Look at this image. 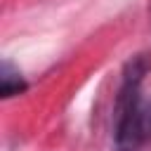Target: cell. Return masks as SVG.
I'll return each mask as SVG.
<instances>
[{
  "label": "cell",
  "mask_w": 151,
  "mask_h": 151,
  "mask_svg": "<svg viewBox=\"0 0 151 151\" xmlns=\"http://www.w3.org/2000/svg\"><path fill=\"white\" fill-rule=\"evenodd\" d=\"M146 118H149V137H151V101L146 104Z\"/></svg>",
  "instance_id": "3"
},
{
  "label": "cell",
  "mask_w": 151,
  "mask_h": 151,
  "mask_svg": "<svg viewBox=\"0 0 151 151\" xmlns=\"http://www.w3.org/2000/svg\"><path fill=\"white\" fill-rule=\"evenodd\" d=\"M0 87H2V97H14L21 94L26 90V80L21 78L19 71L12 68L9 61H2V71H0Z\"/></svg>",
  "instance_id": "2"
},
{
  "label": "cell",
  "mask_w": 151,
  "mask_h": 151,
  "mask_svg": "<svg viewBox=\"0 0 151 151\" xmlns=\"http://www.w3.org/2000/svg\"><path fill=\"white\" fill-rule=\"evenodd\" d=\"M149 71V61L137 57L127 64L123 73V85L116 101V149L118 151H139L151 142L149 137V118L146 104L149 99L142 94L144 73Z\"/></svg>",
  "instance_id": "1"
}]
</instances>
